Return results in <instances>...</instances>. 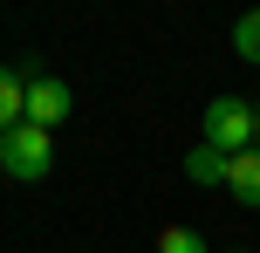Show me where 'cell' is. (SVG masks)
<instances>
[{"instance_id":"obj_5","label":"cell","mask_w":260,"mask_h":253,"mask_svg":"<svg viewBox=\"0 0 260 253\" xmlns=\"http://www.w3.org/2000/svg\"><path fill=\"white\" fill-rule=\"evenodd\" d=\"M14 123H27V82L0 62V137H7Z\"/></svg>"},{"instance_id":"obj_7","label":"cell","mask_w":260,"mask_h":253,"mask_svg":"<svg viewBox=\"0 0 260 253\" xmlns=\"http://www.w3.org/2000/svg\"><path fill=\"white\" fill-rule=\"evenodd\" d=\"M157 253H206V240H199L192 226H165L157 233Z\"/></svg>"},{"instance_id":"obj_3","label":"cell","mask_w":260,"mask_h":253,"mask_svg":"<svg viewBox=\"0 0 260 253\" xmlns=\"http://www.w3.org/2000/svg\"><path fill=\"white\" fill-rule=\"evenodd\" d=\"M69 103H76V96H69L62 76H35L27 82V123H35V130H55V123L69 117Z\"/></svg>"},{"instance_id":"obj_4","label":"cell","mask_w":260,"mask_h":253,"mask_svg":"<svg viewBox=\"0 0 260 253\" xmlns=\"http://www.w3.org/2000/svg\"><path fill=\"white\" fill-rule=\"evenodd\" d=\"M226 192H233L247 212H260V144L240 151V158H226Z\"/></svg>"},{"instance_id":"obj_1","label":"cell","mask_w":260,"mask_h":253,"mask_svg":"<svg viewBox=\"0 0 260 253\" xmlns=\"http://www.w3.org/2000/svg\"><path fill=\"white\" fill-rule=\"evenodd\" d=\"M206 144L226 151V158L253 151V144H260V103H247V96H219V103H206Z\"/></svg>"},{"instance_id":"obj_8","label":"cell","mask_w":260,"mask_h":253,"mask_svg":"<svg viewBox=\"0 0 260 253\" xmlns=\"http://www.w3.org/2000/svg\"><path fill=\"white\" fill-rule=\"evenodd\" d=\"M233 48L247 55V62L260 68V14H240V27H233Z\"/></svg>"},{"instance_id":"obj_2","label":"cell","mask_w":260,"mask_h":253,"mask_svg":"<svg viewBox=\"0 0 260 253\" xmlns=\"http://www.w3.org/2000/svg\"><path fill=\"white\" fill-rule=\"evenodd\" d=\"M48 164H55V144H48V130H35V123H14L7 137H0V171L7 178H48Z\"/></svg>"},{"instance_id":"obj_9","label":"cell","mask_w":260,"mask_h":253,"mask_svg":"<svg viewBox=\"0 0 260 253\" xmlns=\"http://www.w3.org/2000/svg\"><path fill=\"white\" fill-rule=\"evenodd\" d=\"M0 178H7V171H0Z\"/></svg>"},{"instance_id":"obj_6","label":"cell","mask_w":260,"mask_h":253,"mask_svg":"<svg viewBox=\"0 0 260 253\" xmlns=\"http://www.w3.org/2000/svg\"><path fill=\"white\" fill-rule=\"evenodd\" d=\"M185 178H192V185H226V151L192 144V151H185Z\"/></svg>"}]
</instances>
